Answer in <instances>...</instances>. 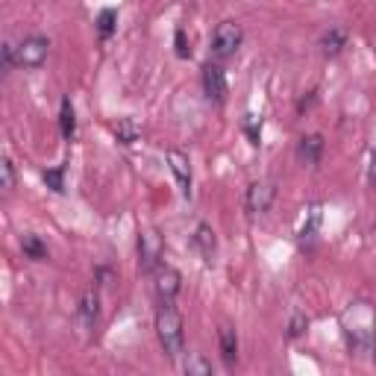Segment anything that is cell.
Returning a JSON list of instances; mask_svg holds the SVG:
<instances>
[{
  "instance_id": "6da1fadb",
  "label": "cell",
  "mask_w": 376,
  "mask_h": 376,
  "mask_svg": "<svg viewBox=\"0 0 376 376\" xmlns=\"http://www.w3.org/2000/svg\"><path fill=\"white\" fill-rule=\"evenodd\" d=\"M156 336L168 359H179L183 353V317H179L174 300H162L156 312Z\"/></svg>"
},
{
  "instance_id": "7a4b0ae2",
  "label": "cell",
  "mask_w": 376,
  "mask_h": 376,
  "mask_svg": "<svg viewBox=\"0 0 376 376\" xmlns=\"http://www.w3.org/2000/svg\"><path fill=\"white\" fill-rule=\"evenodd\" d=\"M241 41H244L241 24L224 21L215 30V36H212V53H215V57H220V59H227V57H232V53L241 47Z\"/></svg>"
},
{
  "instance_id": "3957f363",
  "label": "cell",
  "mask_w": 376,
  "mask_h": 376,
  "mask_svg": "<svg viewBox=\"0 0 376 376\" xmlns=\"http://www.w3.org/2000/svg\"><path fill=\"white\" fill-rule=\"evenodd\" d=\"M47 38H41V36H30V38H24L21 45L15 47V65L18 68H41L47 59Z\"/></svg>"
},
{
  "instance_id": "277c9868",
  "label": "cell",
  "mask_w": 376,
  "mask_h": 376,
  "mask_svg": "<svg viewBox=\"0 0 376 376\" xmlns=\"http://www.w3.org/2000/svg\"><path fill=\"white\" fill-rule=\"evenodd\" d=\"M138 253H142V268L144 271H156L159 259H162V239L156 230H147L138 235Z\"/></svg>"
},
{
  "instance_id": "5b68a950",
  "label": "cell",
  "mask_w": 376,
  "mask_h": 376,
  "mask_svg": "<svg viewBox=\"0 0 376 376\" xmlns=\"http://www.w3.org/2000/svg\"><path fill=\"white\" fill-rule=\"evenodd\" d=\"M203 89H206L209 100L224 103V100H227V77H224V68L209 62V65L203 68Z\"/></svg>"
},
{
  "instance_id": "8992f818",
  "label": "cell",
  "mask_w": 376,
  "mask_h": 376,
  "mask_svg": "<svg viewBox=\"0 0 376 376\" xmlns=\"http://www.w3.org/2000/svg\"><path fill=\"white\" fill-rule=\"evenodd\" d=\"M276 197V186L273 183H253L247 188V209L253 215H262V212H268L271 203Z\"/></svg>"
},
{
  "instance_id": "52a82bcc",
  "label": "cell",
  "mask_w": 376,
  "mask_h": 376,
  "mask_svg": "<svg viewBox=\"0 0 376 376\" xmlns=\"http://www.w3.org/2000/svg\"><path fill=\"white\" fill-rule=\"evenodd\" d=\"M179 288H183V280H179V273L168 264H159L156 268V294L162 300H174L179 294Z\"/></svg>"
},
{
  "instance_id": "ba28073f",
  "label": "cell",
  "mask_w": 376,
  "mask_h": 376,
  "mask_svg": "<svg viewBox=\"0 0 376 376\" xmlns=\"http://www.w3.org/2000/svg\"><path fill=\"white\" fill-rule=\"evenodd\" d=\"M168 165H171L179 188H183V194L188 197V194H191V165H188V156H186V153H179V150H168Z\"/></svg>"
},
{
  "instance_id": "9c48e42d",
  "label": "cell",
  "mask_w": 376,
  "mask_h": 376,
  "mask_svg": "<svg viewBox=\"0 0 376 376\" xmlns=\"http://www.w3.org/2000/svg\"><path fill=\"white\" fill-rule=\"evenodd\" d=\"M194 244H197V250L203 253V259L212 262L215 250H218V241H215V232H212V227L200 224V227H197V232H194Z\"/></svg>"
},
{
  "instance_id": "30bf717a",
  "label": "cell",
  "mask_w": 376,
  "mask_h": 376,
  "mask_svg": "<svg viewBox=\"0 0 376 376\" xmlns=\"http://www.w3.org/2000/svg\"><path fill=\"white\" fill-rule=\"evenodd\" d=\"M220 356L227 365H235V359H239V338H235L232 326H220Z\"/></svg>"
},
{
  "instance_id": "8fae6325",
  "label": "cell",
  "mask_w": 376,
  "mask_h": 376,
  "mask_svg": "<svg viewBox=\"0 0 376 376\" xmlns=\"http://www.w3.org/2000/svg\"><path fill=\"white\" fill-rule=\"evenodd\" d=\"M59 127H62V138L65 142H74V135H77V112H74V106L71 100H62V112H59Z\"/></svg>"
},
{
  "instance_id": "7c38bea8",
  "label": "cell",
  "mask_w": 376,
  "mask_h": 376,
  "mask_svg": "<svg viewBox=\"0 0 376 376\" xmlns=\"http://www.w3.org/2000/svg\"><path fill=\"white\" fill-rule=\"evenodd\" d=\"M320 150H324V138L320 135H303L300 138V159L315 165L320 159Z\"/></svg>"
},
{
  "instance_id": "4fadbf2b",
  "label": "cell",
  "mask_w": 376,
  "mask_h": 376,
  "mask_svg": "<svg viewBox=\"0 0 376 376\" xmlns=\"http://www.w3.org/2000/svg\"><path fill=\"white\" fill-rule=\"evenodd\" d=\"M344 41H347V33L341 30V27H332V30L324 36V41H320V45H324V53L336 57V53L344 47Z\"/></svg>"
},
{
  "instance_id": "5bb4252c",
  "label": "cell",
  "mask_w": 376,
  "mask_h": 376,
  "mask_svg": "<svg viewBox=\"0 0 376 376\" xmlns=\"http://www.w3.org/2000/svg\"><path fill=\"white\" fill-rule=\"evenodd\" d=\"M21 247H24V253L30 256V259H36V262L47 259V247L41 244L38 235H24V239H21Z\"/></svg>"
},
{
  "instance_id": "9a60e30c",
  "label": "cell",
  "mask_w": 376,
  "mask_h": 376,
  "mask_svg": "<svg viewBox=\"0 0 376 376\" xmlns=\"http://www.w3.org/2000/svg\"><path fill=\"white\" fill-rule=\"evenodd\" d=\"M80 315H82V320H86V326H91L94 320H97V291H94V288H89L86 297H82Z\"/></svg>"
},
{
  "instance_id": "2e32d148",
  "label": "cell",
  "mask_w": 376,
  "mask_h": 376,
  "mask_svg": "<svg viewBox=\"0 0 376 376\" xmlns=\"http://www.w3.org/2000/svg\"><path fill=\"white\" fill-rule=\"evenodd\" d=\"M115 135H118L121 144H133L135 138H138V127H135L130 118H121V121L115 123Z\"/></svg>"
},
{
  "instance_id": "e0dca14e",
  "label": "cell",
  "mask_w": 376,
  "mask_h": 376,
  "mask_svg": "<svg viewBox=\"0 0 376 376\" xmlns=\"http://www.w3.org/2000/svg\"><path fill=\"white\" fill-rule=\"evenodd\" d=\"M186 373H188V376H212V365H209L203 356L194 353V356L186 361Z\"/></svg>"
},
{
  "instance_id": "ac0fdd59",
  "label": "cell",
  "mask_w": 376,
  "mask_h": 376,
  "mask_svg": "<svg viewBox=\"0 0 376 376\" xmlns=\"http://www.w3.org/2000/svg\"><path fill=\"white\" fill-rule=\"evenodd\" d=\"M45 183H47L53 191H65V165L45 171Z\"/></svg>"
},
{
  "instance_id": "d6986e66",
  "label": "cell",
  "mask_w": 376,
  "mask_h": 376,
  "mask_svg": "<svg viewBox=\"0 0 376 376\" xmlns=\"http://www.w3.org/2000/svg\"><path fill=\"white\" fill-rule=\"evenodd\" d=\"M0 176H3V191L15 188V165H12L9 159L0 162Z\"/></svg>"
},
{
  "instance_id": "ffe728a7",
  "label": "cell",
  "mask_w": 376,
  "mask_h": 376,
  "mask_svg": "<svg viewBox=\"0 0 376 376\" xmlns=\"http://www.w3.org/2000/svg\"><path fill=\"white\" fill-rule=\"evenodd\" d=\"M317 224H320V209L315 206L312 209V218H309V224L303 227V232H300V239L306 241V239H315V232H317Z\"/></svg>"
},
{
  "instance_id": "44dd1931",
  "label": "cell",
  "mask_w": 376,
  "mask_h": 376,
  "mask_svg": "<svg viewBox=\"0 0 376 376\" xmlns=\"http://www.w3.org/2000/svg\"><path fill=\"white\" fill-rule=\"evenodd\" d=\"M97 24H100V36L106 38L109 33H112V27H115V12L112 9H103L100 18H97Z\"/></svg>"
},
{
  "instance_id": "7402d4cb",
  "label": "cell",
  "mask_w": 376,
  "mask_h": 376,
  "mask_svg": "<svg viewBox=\"0 0 376 376\" xmlns=\"http://www.w3.org/2000/svg\"><path fill=\"white\" fill-rule=\"evenodd\" d=\"M176 53H179V57H188V47H186V38H183V30H176Z\"/></svg>"
},
{
  "instance_id": "603a6c76",
  "label": "cell",
  "mask_w": 376,
  "mask_h": 376,
  "mask_svg": "<svg viewBox=\"0 0 376 376\" xmlns=\"http://www.w3.org/2000/svg\"><path fill=\"white\" fill-rule=\"evenodd\" d=\"M303 326H306V317H294L291 320V336H300Z\"/></svg>"
},
{
  "instance_id": "cb8c5ba5",
  "label": "cell",
  "mask_w": 376,
  "mask_h": 376,
  "mask_svg": "<svg viewBox=\"0 0 376 376\" xmlns=\"http://www.w3.org/2000/svg\"><path fill=\"white\" fill-rule=\"evenodd\" d=\"M368 179L376 183V147H373V156H370V171H368Z\"/></svg>"
},
{
  "instance_id": "d4e9b609",
  "label": "cell",
  "mask_w": 376,
  "mask_h": 376,
  "mask_svg": "<svg viewBox=\"0 0 376 376\" xmlns=\"http://www.w3.org/2000/svg\"><path fill=\"white\" fill-rule=\"evenodd\" d=\"M373 359H376V332H373Z\"/></svg>"
}]
</instances>
